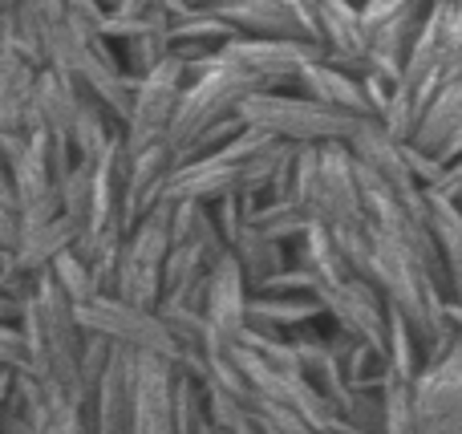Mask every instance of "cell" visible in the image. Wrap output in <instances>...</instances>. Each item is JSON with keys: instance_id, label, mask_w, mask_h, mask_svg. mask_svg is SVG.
I'll list each match as a JSON object with an SVG mask.
<instances>
[{"instance_id": "cell-1", "label": "cell", "mask_w": 462, "mask_h": 434, "mask_svg": "<svg viewBox=\"0 0 462 434\" xmlns=\"http://www.w3.org/2000/svg\"><path fill=\"white\" fill-rule=\"evenodd\" d=\"M239 122L252 130L280 138L292 146H320V143H349L365 122L374 118H353L333 106L317 102L304 94H280V89H255L239 102Z\"/></svg>"}, {"instance_id": "cell-2", "label": "cell", "mask_w": 462, "mask_h": 434, "mask_svg": "<svg viewBox=\"0 0 462 434\" xmlns=\"http://www.w3.org/2000/svg\"><path fill=\"white\" fill-rule=\"evenodd\" d=\"M414 434H462V329L414 378Z\"/></svg>"}, {"instance_id": "cell-3", "label": "cell", "mask_w": 462, "mask_h": 434, "mask_svg": "<svg viewBox=\"0 0 462 434\" xmlns=\"http://www.w3.org/2000/svg\"><path fill=\"white\" fill-rule=\"evenodd\" d=\"M187 86V65L179 57H167L162 65H154L151 73H143L134 86V102H130V118L122 126L130 151H146L154 143H167V130L175 122L179 97Z\"/></svg>"}, {"instance_id": "cell-4", "label": "cell", "mask_w": 462, "mask_h": 434, "mask_svg": "<svg viewBox=\"0 0 462 434\" xmlns=\"http://www.w3.org/2000/svg\"><path fill=\"white\" fill-rule=\"evenodd\" d=\"M219 53L244 73L260 81V89H280L292 86L296 73L309 61L325 57L317 41H288V37H231Z\"/></svg>"}, {"instance_id": "cell-5", "label": "cell", "mask_w": 462, "mask_h": 434, "mask_svg": "<svg viewBox=\"0 0 462 434\" xmlns=\"http://www.w3.org/2000/svg\"><path fill=\"white\" fill-rule=\"evenodd\" d=\"M211 8L236 29V37L317 41V24H312L309 0H219V5H211Z\"/></svg>"}, {"instance_id": "cell-6", "label": "cell", "mask_w": 462, "mask_h": 434, "mask_svg": "<svg viewBox=\"0 0 462 434\" xmlns=\"http://www.w3.org/2000/svg\"><path fill=\"white\" fill-rule=\"evenodd\" d=\"M410 146L430 154L442 167L462 154V78L447 81V86L430 97V106L422 110L414 134H410Z\"/></svg>"}, {"instance_id": "cell-7", "label": "cell", "mask_w": 462, "mask_h": 434, "mask_svg": "<svg viewBox=\"0 0 462 434\" xmlns=\"http://www.w3.org/2000/svg\"><path fill=\"white\" fill-rule=\"evenodd\" d=\"M191 8H211V5H219V0H187Z\"/></svg>"}]
</instances>
